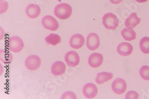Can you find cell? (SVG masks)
<instances>
[{
  "mask_svg": "<svg viewBox=\"0 0 149 99\" xmlns=\"http://www.w3.org/2000/svg\"><path fill=\"white\" fill-rule=\"evenodd\" d=\"M54 13L57 18L61 20H66L72 14V8L68 4L61 3L55 7Z\"/></svg>",
  "mask_w": 149,
  "mask_h": 99,
  "instance_id": "6da1fadb",
  "label": "cell"
},
{
  "mask_svg": "<svg viewBox=\"0 0 149 99\" xmlns=\"http://www.w3.org/2000/svg\"><path fill=\"white\" fill-rule=\"evenodd\" d=\"M24 44L22 39L19 36H15L10 38L7 43V47L9 50L15 53H19L22 51Z\"/></svg>",
  "mask_w": 149,
  "mask_h": 99,
  "instance_id": "7a4b0ae2",
  "label": "cell"
},
{
  "mask_svg": "<svg viewBox=\"0 0 149 99\" xmlns=\"http://www.w3.org/2000/svg\"><path fill=\"white\" fill-rule=\"evenodd\" d=\"M104 26L109 30H115L119 26V20L113 13H106L103 17Z\"/></svg>",
  "mask_w": 149,
  "mask_h": 99,
  "instance_id": "3957f363",
  "label": "cell"
},
{
  "mask_svg": "<svg viewBox=\"0 0 149 99\" xmlns=\"http://www.w3.org/2000/svg\"><path fill=\"white\" fill-rule=\"evenodd\" d=\"M41 64V60L40 58L33 55L28 56L24 61V65L30 71L37 70L40 67Z\"/></svg>",
  "mask_w": 149,
  "mask_h": 99,
  "instance_id": "277c9868",
  "label": "cell"
},
{
  "mask_svg": "<svg viewBox=\"0 0 149 99\" xmlns=\"http://www.w3.org/2000/svg\"><path fill=\"white\" fill-rule=\"evenodd\" d=\"M42 26L47 30L56 31L58 29L59 24L57 20L51 16H46L42 20Z\"/></svg>",
  "mask_w": 149,
  "mask_h": 99,
  "instance_id": "5b68a950",
  "label": "cell"
},
{
  "mask_svg": "<svg viewBox=\"0 0 149 99\" xmlns=\"http://www.w3.org/2000/svg\"><path fill=\"white\" fill-rule=\"evenodd\" d=\"M127 88L126 81L123 79L118 78L114 80L111 84V89L116 94H122L125 92Z\"/></svg>",
  "mask_w": 149,
  "mask_h": 99,
  "instance_id": "8992f818",
  "label": "cell"
},
{
  "mask_svg": "<svg viewBox=\"0 0 149 99\" xmlns=\"http://www.w3.org/2000/svg\"><path fill=\"white\" fill-rule=\"evenodd\" d=\"M65 62L70 67H75L78 66L80 62V58L78 54L75 51H69L65 55Z\"/></svg>",
  "mask_w": 149,
  "mask_h": 99,
  "instance_id": "52a82bcc",
  "label": "cell"
},
{
  "mask_svg": "<svg viewBox=\"0 0 149 99\" xmlns=\"http://www.w3.org/2000/svg\"><path fill=\"white\" fill-rule=\"evenodd\" d=\"M100 38L97 34L91 33L88 34L86 38V46L88 49L90 51H95L100 46Z\"/></svg>",
  "mask_w": 149,
  "mask_h": 99,
  "instance_id": "ba28073f",
  "label": "cell"
},
{
  "mask_svg": "<svg viewBox=\"0 0 149 99\" xmlns=\"http://www.w3.org/2000/svg\"><path fill=\"white\" fill-rule=\"evenodd\" d=\"M83 94L86 98H93L98 93L97 86L93 83H88L84 85L83 88Z\"/></svg>",
  "mask_w": 149,
  "mask_h": 99,
  "instance_id": "9c48e42d",
  "label": "cell"
},
{
  "mask_svg": "<svg viewBox=\"0 0 149 99\" xmlns=\"http://www.w3.org/2000/svg\"><path fill=\"white\" fill-rule=\"evenodd\" d=\"M69 43L70 46L73 49H80L85 43V38L81 34H75L71 37Z\"/></svg>",
  "mask_w": 149,
  "mask_h": 99,
  "instance_id": "30bf717a",
  "label": "cell"
},
{
  "mask_svg": "<svg viewBox=\"0 0 149 99\" xmlns=\"http://www.w3.org/2000/svg\"><path fill=\"white\" fill-rule=\"evenodd\" d=\"M103 62V56L98 53L91 54L88 58V64L93 68H97L102 65Z\"/></svg>",
  "mask_w": 149,
  "mask_h": 99,
  "instance_id": "8fae6325",
  "label": "cell"
},
{
  "mask_svg": "<svg viewBox=\"0 0 149 99\" xmlns=\"http://www.w3.org/2000/svg\"><path fill=\"white\" fill-rule=\"evenodd\" d=\"M66 69L65 64L61 61H56L52 65L51 71L53 75L55 76H60L65 74Z\"/></svg>",
  "mask_w": 149,
  "mask_h": 99,
  "instance_id": "7c38bea8",
  "label": "cell"
},
{
  "mask_svg": "<svg viewBox=\"0 0 149 99\" xmlns=\"http://www.w3.org/2000/svg\"><path fill=\"white\" fill-rule=\"evenodd\" d=\"M133 51V46L128 42H122L117 47L118 53L123 56L130 55Z\"/></svg>",
  "mask_w": 149,
  "mask_h": 99,
  "instance_id": "4fadbf2b",
  "label": "cell"
},
{
  "mask_svg": "<svg viewBox=\"0 0 149 99\" xmlns=\"http://www.w3.org/2000/svg\"><path fill=\"white\" fill-rule=\"evenodd\" d=\"M26 15L31 19H36L41 14V8L36 4H31L26 8Z\"/></svg>",
  "mask_w": 149,
  "mask_h": 99,
  "instance_id": "5bb4252c",
  "label": "cell"
},
{
  "mask_svg": "<svg viewBox=\"0 0 149 99\" xmlns=\"http://www.w3.org/2000/svg\"><path fill=\"white\" fill-rule=\"evenodd\" d=\"M141 19L137 17L136 13H132L125 20V25L127 29H132L140 23Z\"/></svg>",
  "mask_w": 149,
  "mask_h": 99,
  "instance_id": "9a60e30c",
  "label": "cell"
},
{
  "mask_svg": "<svg viewBox=\"0 0 149 99\" xmlns=\"http://www.w3.org/2000/svg\"><path fill=\"white\" fill-rule=\"evenodd\" d=\"M113 77V75L112 73L102 72L98 73L95 79V82L98 84H102L104 82H106L110 80H111Z\"/></svg>",
  "mask_w": 149,
  "mask_h": 99,
  "instance_id": "2e32d148",
  "label": "cell"
},
{
  "mask_svg": "<svg viewBox=\"0 0 149 99\" xmlns=\"http://www.w3.org/2000/svg\"><path fill=\"white\" fill-rule=\"evenodd\" d=\"M45 41L48 45L56 46L61 43V37L58 34L52 33L46 37Z\"/></svg>",
  "mask_w": 149,
  "mask_h": 99,
  "instance_id": "e0dca14e",
  "label": "cell"
},
{
  "mask_svg": "<svg viewBox=\"0 0 149 99\" xmlns=\"http://www.w3.org/2000/svg\"><path fill=\"white\" fill-rule=\"evenodd\" d=\"M121 35L123 38L128 41H134L136 38V33L132 30L130 29H124L121 32Z\"/></svg>",
  "mask_w": 149,
  "mask_h": 99,
  "instance_id": "ac0fdd59",
  "label": "cell"
},
{
  "mask_svg": "<svg viewBox=\"0 0 149 99\" xmlns=\"http://www.w3.org/2000/svg\"><path fill=\"white\" fill-rule=\"evenodd\" d=\"M140 47L142 52L145 54H149V38L144 37L140 42Z\"/></svg>",
  "mask_w": 149,
  "mask_h": 99,
  "instance_id": "d6986e66",
  "label": "cell"
},
{
  "mask_svg": "<svg viewBox=\"0 0 149 99\" xmlns=\"http://www.w3.org/2000/svg\"><path fill=\"white\" fill-rule=\"evenodd\" d=\"M0 56H1V60L4 64L11 63L12 60H13V56L9 52L6 50L1 51Z\"/></svg>",
  "mask_w": 149,
  "mask_h": 99,
  "instance_id": "ffe728a7",
  "label": "cell"
},
{
  "mask_svg": "<svg viewBox=\"0 0 149 99\" xmlns=\"http://www.w3.org/2000/svg\"><path fill=\"white\" fill-rule=\"evenodd\" d=\"M140 74L143 80L149 81V67L143 66L140 69Z\"/></svg>",
  "mask_w": 149,
  "mask_h": 99,
  "instance_id": "44dd1931",
  "label": "cell"
},
{
  "mask_svg": "<svg viewBox=\"0 0 149 99\" xmlns=\"http://www.w3.org/2000/svg\"><path fill=\"white\" fill-rule=\"evenodd\" d=\"M139 94L135 91H130L128 92L125 96V98L127 99H136L139 98Z\"/></svg>",
  "mask_w": 149,
  "mask_h": 99,
  "instance_id": "7402d4cb",
  "label": "cell"
},
{
  "mask_svg": "<svg viewBox=\"0 0 149 99\" xmlns=\"http://www.w3.org/2000/svg\"><path fill=\"white\" fill-rule=\"evenodd\" d=\"M61 98H64V99H75L77 98L76 95L74 94L73 92L69 91L65 92L63 95L61 96Z\"/></svg>",
  "mask_w": 149,
  "mask_h": 99,
  "instance_id": "603a6c76",
  "label": "cell"
},
{
  "mask_svg": "<svg viewBox=\"0 0 149 99\" xmlns=\"http://www.w3.org/2000/svg\"><path fill=\"white\" fill-rule=\"evenodd\" d=\"M8 8V3L4 0H1V14L4 13Z\"/></svg>",
  "mask_w": 149,
  "mask_h": 99,
  "instance_id": "cb8c5ba5",
  "label": "cell"
},
{
  "mask_svg": "<svg viewBox=\"0 0 149 99\" xmlns=\"http://www.w3.org/2000/svg\"><path fill=\"white\" fill-rule=\"evenodd\" d=\"M123 0H110V1L114 4H119L122 2Z\"/></svg>",
  "mask_w": 149,
  "mask_h": 99,
  "instance_id": "d4e9b609",
  "label": "cell"
},
{
  "mask_svg": "<svg viewBox=\"0 0 149 99\" xmlns=\"http://www.w3.org/2000/svg\"><path fill=\"white\" fill-rule=\"evenodd\" d=\"M135 1H136V2L140 3H145V2L147 1L148 0H135Z\"/></svg>",
  "mask_w": 149,
  "mask_h": 99,
  "instance_id": "484cf974",
  "label": "cell"
}]
</instances>
